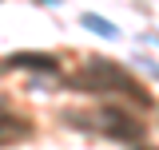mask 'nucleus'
<instances>
[{
    "label": "nucleus",
    "mask_w": 159,
    "mask_h": 150,
    "mask_svg": "<svg viewBox=\"0 0 159 150\" xmlns=\"http://www.w3.org/2000/svg\"><path fill=\"white\" fill-rule=\"evenodd\" d=\"M48 4H60V0H48Z\"/></svg>",
    "instance_id": "6"
},
{
    "label": "nucleus",
    "mask_w": 159,
    "mask_h": 150,
    "mask_svg": "<svg viewBox=\"0 0 159 150\" xmlns=\"http://www.w3.org/2000/svg\"><path fill=\"white\" fill-rule=\"evenodd\" d=\"M8 63L12 67H24V71H44V75L60 71L56 56H40V52H16V56H8Z\"/></svg>",
    "instance_id": "3"
},
{
    "label": "nucleus",
    "mask_w": 159,
    "mask_h": 150,
    "mask_svg": "<svg viewBox=\"0 0 159 150\" xmlns=\"http://www.w3.org/2000/svg\"><path fill=\"white\" fill-rule=\"evenodd\" d=\"M72 123L96 127V131H103V134H116V138H123V142H139V138H143V127H139L131 115L116 111V107H99V111H96V119H76V115H72Z\"/></svg>",
    "instance_id": "2"
},
{
    "label": "nucleus",
    "mask_w": 159,
    "mask_h": 150,
    "mask_svg": "<svg viewBox=\"0 0 159 150\" xmlns=\"http://www.w3.org/2000/svg\"><path fill=\"white\" fill-rule=\"evenodd\" d=\"M84 28H92V32H99V36H107V40H116V36H119V28H116V24H107V20L92 16V12L84 16Z\"/></svg>",
    "instance_id": "5"
},
{
    "label": "nucleus",
    "mask_w": 159,
    "mask_h": 150,
    "mask_svg": "<svg viewBox=\"0 0 159 150\" xmlns=\"http://www.w3.org/2000/svg\"><path fill=\"white\" fill-rule=\"evenodd\" d=\"M28 134V123L24 119H12V115H0V146H8V142H16Z\"/></svg>",
    "instance_id": "4"
},
{
    "label": "nucleus",
    "mask_w": 159,
    "mask_h": 150,
    "mask_svg": "<svg viewBox=\"0 0 159 150\" xmlns=\"http://www.w3.org/2000/svg\"><path fill=\"white\" fill-rule=\"evenodd\" d=\"M92 79H76V87H88V91H116V95H127V99H135L139 107H147L151 99H147V91L139 87L131 75L123 71L119 63H107V59H96L92 63Z\"/></svg>",
    "instance_id": "1"
}]
</instances>
